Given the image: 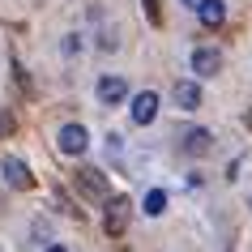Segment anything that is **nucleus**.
<instances>
[{
    "label": "nucleus",
    "instance_id": "nucleus-12",
    "mask_svg": "<svg viewBox=\"0 0 252 252\" xmlns=\"http://www.w3.org/2000/svg\"><path fill=\"white\" fill-rule=\"evenodd\" d=\"M146 17H150V22H154V26H158V22H162V13H158V0H146Z\"/></svg>",
    "mask_w": 252,
    "mask_h": 252
},
{
    "label": "nucleus",
    "instance_id": "nucleus-8",
    "mask_svg": "<svg viewBox=\"0 0 252 252\" xmlns=\"http://www.w3.org/2000/svg\"><path fill=\"white\" fill-rule=\"evenodd\" d=\"M0 171H4V180H9L13 188H30V184H34V175H30V167H26L22 158H4Z\"/></svg>",
    "mask_w": 252,
    "mask_h": 252
},
{
    "label": "nucleus",
    "instance_id": "nucleus-7",
    "mask_svg": "<svg viewBox=\"0 0 252 252\" xmlns=\"http://www.w3.org/2000/svg\"><path fill=\"white\" fill-rule=\"evenodd\" d=\"M154 116H158V94H154V90H141L133 98V120H137V124H150Z\"/></svg>",
    "mask_w": 252,
    "mask_h": 252
},
{
    "label": "nucleus",
    "instance_id": "nucleus-14",
    "mask_svg": "<svg viewBox=\"0 0 252 252\" xmlns=\"http://www.w3.org/2000/svg\"><path fill=\"white\" fill-rule=\"evenodd\" d=\"M47 252H68V248H64V244H52V248H47Z\"/></svg>",
    "mask_w": 252,
    "mask_h": 252
},
{
    "label": "nucleus",
    "instance_id": "nucleus-11",
    "mask_svg": "<svg viewBox=\"0 0 252 252\" xmlns=\"http://www.w3.org/2000/svg\"><path fill=\"white\" fill-rule=\"evenodd\" d=\"M162 210H167V192H162V188H154V192H146V214H150V218H158Z\"/></svg>",
    "mask_w": 252,
    "mask_h": 252
},
{
    "label": "nucleus",
    "instance_id": "nucleus-13",
    "mask_svg": "<svg viewBox=\"0 0 252 252\" xmlns=\"http://www.w3.org/2000/svg\"><path fill=\"white\" fill-rule=\"evenodd\" d=\"M4 133H13V116H9V111H0V137Z\"/></svg>",
    "mask_w": 252,
    "mask_h": 252
},
{
    "label": "nucleus",
    "instance_id": "nucleus-6",
    "mask_svg": "<svg viewBox=\"0 0 252 252\" xmlns=\"http://www.w3.org/2000/svg\"><path fill=\"white\" fill-rule=\"evenodd\" d=\"M77 188L86 192V197H94V201L107 197V180H103V171H94V167H81L77 171Z\"/></svg>",
    "mask_w": 252,
    "mask_h": 252
},
{
    "label": "nucleus",
    "instance_id": "nucleus-2",
    "mask_svg": "<svg viewBox=\"0 0 252 252\" xmlns=\"http://www.w3.org/2000/svg\"><path fill=\"white\" fill-rule=\"evenodd\" d=\"M56 146H60V154H81V150L90 146V133H86L81 124H64L60 137H56Z\"/></svg>",
    "mask_w": 252,
    "mask_h": 252
},
{
    "label": "nucleus",
    "instance_id": "nucleus-17",
    "mask_svg": "<svg viewBox=\"0 0 252 252\" xmlns=\"http://www.w3.org/2000/svg\"><path fill=\"white\" fill-rule=\"evenodd\" d=\"M248 205H252V197H248Z\"/></svg>",
    "mask_w": 252,
    "mask_h": 252
},
{
    "label": "nucleus",
    "instance_id": "nucleus-4",
    "mask_svg": "<svg viewBox=\"0 0 252 252\" xmlns=\"http://www.w3.org/2000/svg\"><path fill=\"white\" fill-rule=\"evenodd\" d=\"M218 68H222V52L218 47H197L192 52V73L197 77H214Z\"/></svg>",
    "mask_w": 252,
    "mask_h": 252
},
{
    "label": "nucleus",
    "instance_id": "nucleus-9",
    "mask_svg": "<svg viewBox=\"0 0 252 252\" xmlns=\"http://www.w3.org/2000/svg\"><path fill=\"white\" fill-rule=\"evenodd\" d=\"M197 17H201V26L218 30V26H222V22H226V4H222V0H201Z\"/></svg>",
    "mask_w": 252,
    "mask_h": 252
},
{
    "label": "nucleus",
    "instance_id": "nucleus-5",
    "mask_svg": "<svg viewBox=\"0 0 252 252\" xmlns=\"http://www.w3.org/2000/svg\"><path fill=\"white\" fill-rule=\"evenodd\" d=\"M180 146H184V154H210L214 150V133L210 128H188V133H180Z\"/></svg>",
    "mask_w": 252,
    "mask_h": 252
},
{
    "label": "nucleus",
    "instance_id": "nucleus-10",
    "mask_svg": "<svg viewBox=\"0 0 252 252\" xmlns=\"http://www.w3.org/2000/svg\"><path fill=\"white\" fill-rule=\"evenodd\" d=\"M175 107H184V111H197L201 107V86L197 81H175Z\"/></svg>",
    "mask_w": 252,
    "mask_h": 252
},
{
    "label": "nucleus",
    "instance_id": "nucleus-15",
    "mask_svg": "<svg viewBox=\"0 0 252 252\" xmlns=\"http://www.w3.org/2000/svg\"><path fill=\"white\" fill-rule=\"evenodd\" d=\"M184 4H188V9H201V0H184Z\"/></svg>",
    "mask_w": 252,
    "mask_h": 252
},
{
    "label": "nucleus",
    "instance_id": "nucleus-1",
    "mask_svg": "<svg viewBox=\"0 0 252 252\" xmlns=\"http://www.w3.org/2000/svg\"><path fill=\"white\" fill-rule=\"evenodd\" d=\"M124 226H128V197H107L103 231L107 235H124Z\"/></svg>",
    "mask_w": 252,
    "mask_h": 252
},
{
    "label": "nucleus",
    "instance_id": "nucleus-16",
    "mask_svg": "<svg viewBox=\"0 0 252 252\" xmlns=\"http://www.w3.org/2000/svg\"><path fill=\"white\" fill-rule=\"evenodd\" d=\"M248 124H252V116H248Z\"/></svg>",
    "mask_w": 252,
    "mask_h": 252
},
{
    "label": "nucleus",
    "instance_id": "nucleus-3",
    "mask_svg": "<svg viewBox=\"0 0 252 252\" xmlns=\"http://www.w3.org/2000/svg\"><path fill=\"white\" fill-rule=\"evenodd\" d=\"M128 98V81L124 77H98V103H107V107H116V103H124Z\"/></svg>",
    "mask_w": 252,
    "mask_h": 252
}]
</instances>
